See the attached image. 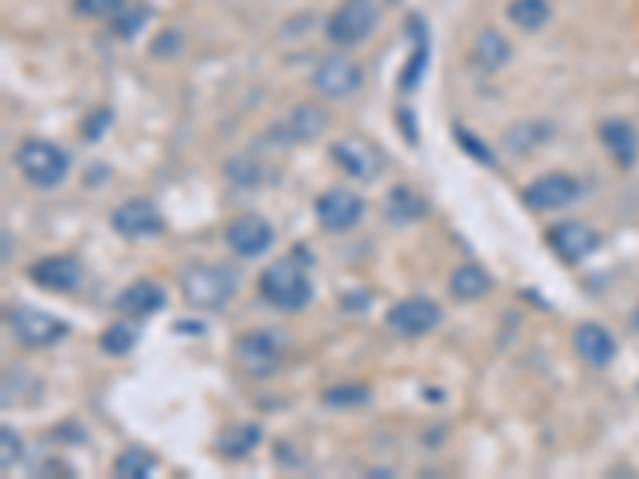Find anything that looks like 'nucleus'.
Instances as JSON below:
<instances>
[{
	"mask_svg": "<svg viewBox=\"0 0 639 479\" xmlns=\"http://www.w3.org/2000/svg\"><path fill=\"white\" fill-rule=\"evenodd\" d=\"M13 160H16L20 173L26 176L33 185H39V189H51V185L64 182V176L71 170V157L58 144L45 141V137H26L16 147Z\"/></svg>",
	"mask_w": 639,
	"mask_h": 479,
	"instance_id": "7ed1b4c3",
	"label": "nucleus"
},
{
	"mask_svg": "<svg viewBox=\"0 0 639 479\" xmlns=\"http://www.w3.org/2000/svg\"><path fill=\"white\" fill-rule=\"evenodd\" d=\"M448 288H451V295H454L458 301H480V298L489 295L493 278H489V272H486L483 265L468 262V265H458V268L451 272Z\"/></svg>",
	"mask_w": 639,
	"mask_h": 479,
	"instance_id": "b1692460",
	"label": "nucleus"
},
{
	"mask_svg": "<svg viewBox=\"0 0 639 479\" xmlns=\"http://www.w3.org/2000/svg\"><path fill=\"white\" fill-rule=\"evenodd\" d=\"M572 349H576V355L582 361H589L592 368H604L617 355V339L601 323H582L572 333Z\"/></svg>",
	"mask_w": 639,
	"mask_h": 479,
	"instance_id": "6ab92c4d",
	"label": "nucleus"
},
{
	"mask_svg": "<svg viewBox=\"0 0 639 479\" xmlns=\"http://www.w3.org/2000/svg\"><path fill=\"white\" fill-rule=\"evenodd\" d=\"M406 33L413 39V51L406 58V68L400 74V93H413V89L423 84L426 77V64H428V26L426 20L419 13H413L406 20Z\"/></svg>",
	"mask_w": 639,
	"mask_h": 479,
	"instance_id": "412c9836",
	"label": "nucleus"
},
{
	"mask_svg": "<svg viewBox=\"0 0 639 479\" xmlns=\"http://www.w3.org/2000/svg\"><path fill=\"white\" fill-rule=\"evenodd\" d=\"M164 215L157 212L154 202L147 199H131L126 205H119L113 212V230L122 233L128 240H141V237H157L164 233Z\"/></svg>",
	"mask_w": 639,
	"mask_h": 479,
	"instance_id": "2eb2a0df",
	"label": "nucleus"
},
{
	"mask_svg": "<svg viewBox=\"0 0 639 479\" xmlns=\"http://www.w3.org/2000/svg\"><path fill=\"white\" fill-rule=\"evenodd\" d=\"M147 23V10L144 7H122L116 16H113V33L122 36V39H134Z\"/></svg>",
	"mask_w": 639,
	"mask_h": 479,
	"instance_id": "c756f323",
	"label": "nucleus"
},
{
	"mask_svg": "<svg viewBox=\"0 0 639 479\" xmlns=\"http://www.w3.org/2000/svg\"><path fill=\"white\" fill-rule=\"evenodd\" d=\"M237 361H240L244 374L269 378L282 361V346L272 333L256 330V333H247V336L237 339Z\"/></svg>",
	"mask_w": 639,
	"mask_h": 479,
	"instance_id": "4468645a",
	"label": "nucleus"
},
{
	"mask_svg": "<svg viewBox=\"0 0 639 479\" xmlns=\"http://www.w3.org/2000/svg\"><path fill=\"white\" fill-rule=\"evenodd\" d=\"M330 157L340 164L345 173L362 182H375L383 173V154L378 144L365 141V137H340L330 147Z\"/></svg>",
	"mask_w": 639,
	"mask_h": 479,
	"instance_id": "0eeeda50",
	"label": "nucleus"
},
{
	"mask_svg": "<svg viewBox=\"0 0 639 479\" xmlns=\"http://www.w3.org/2000/svg\"><path fill=\"white\" fill-rule=\"evenodd\" d=\"M547 243L554 247L559 260L576 265V262H585L595 253L601 247V237H597V230H592L582 220H559L547 230Z\"/></svg>",
	"mask_w": 639,
	"mask_h": 479,
	"instance_id": "9b49d317",
	"label": "nucleus"
},
{
	"mask_svg": "<svg viewBox=\"0 0 639 479\" xmlns=\"http://www.w3.org/2000/svg\"><path fill=\"white\" fill-rule=\"evenodd\" d=\"M371 399V391L362 384H342V387H330L323 391V403L333 409H352V406H365Z\"/></svg>",
	"mask_w": 639,
	"mask_h": 479,
	"instance_id": "c85d7f7f",
	"label": "nucleus"
},
{
	"mask_svg": "<svg viewBox=\"0 0 639 479\" xmlns=\"http://www.w3.org/2000/svg\"><path fill=\"white\" fill-rule=\"evenodd\" d=\"M259 441H262V429L256 422H230L214 438V451L227 460H237L247 457Z\"/></svg>",
	"mask_w": 639,
	"mask_h": 479,
	"instance_id": "5701e85b",
	"label": "nucleus"
},
{
	"mask_svg": "<svg viewBox=\"0 0 639 479\" xmlns=\"http://www.w3.org/2000/svg\"><path fill=\"white\" fill-rule=\"evenodd\" d=\"M509 58L511 45L499 29L486 26V29H480V33L473 36V45H470V64H473L480 74H496V71H502V68L509 64Z\"/></svg>",
	"mask_w": 639,
	"mask_h": 479,
	"instance_id": "a211bd4d",
	"label": "nucleus"
},
{
	"mask_svg": "<svg viewBox=\"0 0 639 479\" xmlns=\"http://www.w3.org/2000/svg\"><path fill=\"white\" fill-rule=\"evenodd\" d=\"M441 323V307L435 304L426 295H413V298H403L387 310V326L390 333L403 336V339H416V336H426L435 326Z\"/></svg>",
	"mask_w": 639,
	"mask_h": 479,
	"instance_id": "423d86ee",
	"label": "nucleus"
},
{
	"mask_svg": "<svg viewBox=\"0 0 639 479\" xmlns=\"http://www.w3.org/2000/svg\"><path fill=\"white\" fill-rule=\"evenodd\" d=\"M368 3H375V7H390V3H397V0H368Z\"/></svg>",
	"mask_w": 639,
	"mask_h": 479,
	"instance_id": "c9c22d12",
	"label": "nucleus"
},
{
	"mask_svg": "<svg viewBox=\"0 0 639 479\" xmlns=\"http://www.w3.org/2000/svg\"><path fill=\"white\" fill-rule=\"evenodd\" d=\"M0 444H3V451H0V470H10L23 457V441H20V435L10 426H3L0 429Z\"/></svg>",
	"mask_w": 639,
	"mask_h": 479,
	"instance_id": "2f4dec72",
	"label": "nucleus"
},
{
	"mask_svg": "<svg viewBox=\"0 0 639 479\" xmlns=\"http://www.w3.org/2000/svg\"><path fill=\"white\" fill-rule=\"evenodd\" d=\"M378 26V7L368 0H345L327 20V39L340 48L362 45Z\"/></svg>",
	"mask_w": 639,
	"mask_h": 479,
	"instance_id": "20e7f679",
	"label": "nucleus"
},
{
	"mask_svg": "<svg viewBox=\"0 0 639 479\" xmlns=\"http://www.w3.org/2000/svg\"><path fill=\"white\" fill-rule=\"evenodd\" d=\"M582 195V185L579 179L566 173H547L537 176L531 185H524L521 199L531 212H556V208H566L572 205L576 199Z\"/></svg>",
	"mask_w": 639,
	"mask_h": 479,
	"instance_id": "1a4fd4ad",
	"label": "nucleus"
},
{
	"mask_svg": "<svg viewBox=\"0 0 639 479\" xmlns=\"http://www.w3.org/2000/svg\"><path fill=\"white\" fill-rule=\"evenodd\" d=\"M362 68L352 61V58H345V55H330V58H323L317 68H313V77H310V84L317 93H323V96H330V99H345V96H352V93H358L362 87Z\"/></svg>",
	"mask_w": 639,
	"mask_h": 479,
	"instance_id": "9d476101",
	"label": "nucleus"
},
{
	"mask_svg": "<svg viewBox=\"0 0 639 479\" xmlns=\"http://www.w3.org/2000/svg\"><path fill=\"white\" fill-rule=\"evenodd\" d=\"M10 330L13 336L23 343V346H33V349H45V346H55L58 339L68 336V323L48 310H39V307H13L10 310Z\"/></svg>",
	"mask_w": 639,
	"mask_h": 479,
	"instance_id": "39448f33",
	"label": "nucleus"
},
{
	"mask_svg": "<svg viewBox=\"0 0 639 479\" xmlns=\"http://www.w3.org/2000/svg\"><path fill=\"white\" fill-rule=\"evenodd\" d=\"M426 212H428L426 199H423L413 185H393V189L387 192V199H383V215H387L390 224H400V227L423 220L426 218Z\"/></svg>",
	"mask_w": 639,
	"mask_h": 479,
	"instance_id": "4be33fe9",
	"label": "nucleus"
},
{
	"mask_svg": "<svg viewBox=\"0 0 639 479\" xmlns=\"http://www.w3.org/2000/svg\"><path fill=\"white\" fill-rule=\"evenodd\" d=\"M454 137H458V144H461V151L464 154H470L476 164H486V167H493V151L476 137V134H470V131H464L461 125H454Z\"/></svg>",
	"mask_w": 639,
	"mask_h": 479,
	"instance_id": "7c9ffc66",
	"label": "nucleus"
},
{
	"mask_svg": "<svg viewBox=\"0 0 639 479\" xmlns=\"http://www.w3.org/2000/svg\"><path fill=\"white\" fill-rule=\"evenodd\" d=\"M400 125L406 129V137L416 141V131H413V112H400Z\"/></svg>",
	"mask_w": 639,
	"mask_h": 479,
	"instance_id": "f704fd0d",
	"label": "nucleus"
},
{
	"mask_svg": "<svg viewBox=\"0 0 639 479\" xmlns=\"http://www.w3.org/2000/svg\"><path fill=\"white\" fill-rule=\"evenodd\" d=\"M138 339H141V326L126 316V320H119V323H113L103 336H99V346L106 355H116V358H122L128 351L138 346Z\"/></svg>",
	"mask_w": 639,
	"mask_h": 479,
	"instance_id": "bb28decb",
	"label": "nucleus"
},
{
	"mask_svg": "<svg viewBox=\"0 0 639 479\" xmlns=\"http://www.w3.org/2000/svg\"><path fill=\"white\" fill-rule=\"evenodd\" d=\"M182 298L199 310H217L237 291V272L221 262H196L179 278Z\"/></svg>",
	"mask_w": 639,
	"mask_h": 479,
	"instance_id": "f03ea898",
	"label": "nucleus"
},
{
	"mask_svg": "<svg viewBox=\"0 0 639 479\" xmlns=\"http://www.w3.org/2000/svg\"><path fill=\"white\" fill-rule=\"evenodd\" d=\"M29 282L45 291H74L84 282V265L78 256H45L29 265Z\"/></svg>",
	"mask_w": 639,
	"mask_h": 479,
	"instance_id": "dca6fc26",
	"label": "nucleus"
},
{
	"mask_svg": "<svg viewBox=\"0 0 639 479\" xmlns=\"http://www.w3.org/2000/svg\"><path fill=\"white\" fill-rule=\"evenodd\" d=\"M126 7V0H78V10L84 16H116Z\"/></svg>",
	"mask_w": 639,
	"mask_h": 479,
	"instance_id": "473e14b6",
	"label": "nucleus"
},
{
	"mask_svg": "<svg viewBox=\"0 0 639 479\" xmlns=\"http://www.w3.org/2000/svg\"><path fill=\"white\" fill-rule=\"evenodd\" d=\"M313 215L320 220V227L323 230H330V233H345V230H352L362 215H365V202H362V195H355L352 189H327L317 202H313Z\"/></svg>",
	"mask_w": 639,
	"mask_h": 479,
	"instance_id": "6e6552de",
	"label": "nucleus"
},
{
	"mask_svg": "<svg viewBox=\"0 0 639 479\" xmlns=\"http://www.w3.org/2000/svg\"><path fill=\"white\" fill-rule=\"evenodd\" d=\"M113 125V112L109 109H96L93 116H86V122H84V134L90 137V141H96L103 131L109 129Z\"/></svg>",
	"mask_w": 639,
	"mask_h": 479,
	"instance_id": "72a5a7b5",
	"label": "nucleus"
},
{
	"mask_svg": "<svg viewBox=\"0 0 639 479\" xmlns=\"http://www.w3.org/2000/svg\"><path fill=\"white\" fill-rule=\"evenodd\" d=\"M597 137H601V144H604V151L611 154V160L617 164V167H634L639 157V131L627 122V119H620V116H611V119H604L601 125H597Z\"/></svg>",
	"mask_w": 639,
	"mask_h": 479,
	"instance_id": "f3484780",
	"label": "nucleus"
},
{
	"mask_svg": "<svg viewBox=\"0 0 639 479\" xmlns=\"http://www.w3.org/2000/svg\"><path fill=\"white\" fill-rule=\"evenodd\" d=\"M327 125H330V119H327V112H323L320 106L300 103V106H295L285 119H279L269 134H272L279 144H307V141H317V137L327 131Z\"/></svg>",
	"mask_w": 639,
	"mask_h": 479,
	"instance_id": "ddd939ff",
	"label": "nucleus"
},
{
	"mask_svg": "<svg viewBox=\"0 0 639 479\" xmlns=\"http://www.w3.org/2000/svg\"><path fill=\"white\" fill-rule=\"evenodd\" d=\"M506 16L521 29V33H537L551 23L554 10L547 0H509Z\"/></svg>",
	"mask_w": 639,
	"mask_h": 479,
	"instance_id": "393cba45",
	"label": "nucleus"
},
{
	"mask_svg": "<svg viewBox=\"0 0 639 479\" xmlns=\"http://www.w3.org/2000/svg\"><path fill=\"white\" fill-rule=\"evenodd\" d=\"M259 295L275 310H285V313H295L310 304L313 282L300 256H282V260L269 262V268L259 275Z\"/></svg>",
	"mask_w": 639,
	"mask_h": 479,
	"instance_id": "f257e3e1",
	"label": "nucleus"
},
{
	"mask_svg": "<svg viewBox=\"0 0 639 479\" xmlns=\"http://www.w3.org/2000/svg\"><path fill=\"white\" fill-rule=\"evenodd\" d=\"M113 470H116V477L122 479L151 477V474L157 470V457H154L151 451H144V447H126V451L116 457Z\"/></svg>",
	"mask_w": 639,
	"mask_h": 479,
	"instance_id": "cd10ccee",
	"label": "nucleus"
},
{
	"mask_svg": "<svg viewBox=\"0 0 639 479\" xmlns=\"http://www.w3.org/2000/svg\"><path fill=\"white\" fill-rule=\"evenodd\" d=\"M164 304H167V291H164L157 282L141 278V282H131L126 291L119 295L116 310H119L122 316H131V320H144V316L164 310Z\"/></svg>",
	"mask_w": 639,
	"mask_h": 479,
	"instance_id": "aec40b11",
	"label": "nucleus"
},
{
	"mask_svg": "<svg viewBox=\"0 0 639 479\" xmlns=\"http://www.w3.org/2000/svg\"><path fill=\"white\" fill-rule=\"evenodd\" d=\"M551 134H554V125H547L544 119H524V122H514L506 131V147H509L511 154H528L537 144H544Z\"/></svg>",
	"mask_w": 639,
	"mask_h": 479,
	"instance_id": "a878e982",
	"label": "nucleus"
},
{
	"mask_svg": "<svg viewBox=\"0 0 639 479\" xmlns=\"http://www.w3.org/2000/svg\"><path fill=\"white\" fill-rule=\"evenodd\" d=\"M224 240H227V247L237 256L256 260V256H262L275 243V230H272L269 220L259 218V215H240V218H234L227 224Z\"/></svg>",
	"mask_w": 639,
	"mask_h": 479,
	"instance_id": "f8f14e48",
	"label": "nucleus"
}]
</instances>
